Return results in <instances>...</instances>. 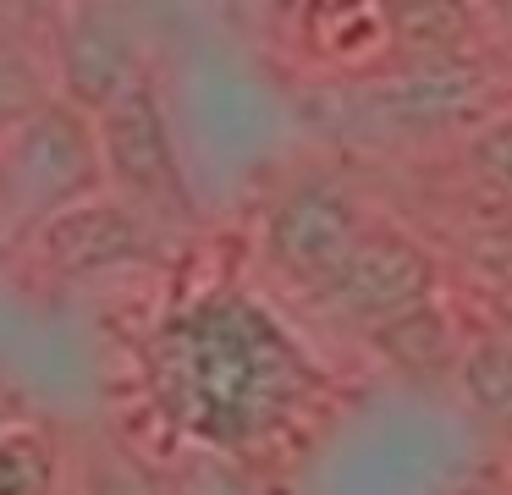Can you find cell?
<instances>
[{"instance_id": "1", "label": "cell", "mask_w": 512, "mask_h": 495, "mask_svg": "<svg viewBox=\"0 0 512 495\" xmlns=\"http://www.w3.org/2000/svg\"><path fill=\"white\" fill-rule=\"evenodd\" d=\"M149 380L182 435L248 451L303 413L314 363L259 303L204 297L160 325L149 347Z\"/></svg>"}, {"instance_id": "2", "label": "cell", "mask_w": 512, "mask_h": 495, "mask_svg": "<svg viewBox=\"0 0 512 495\" xmlns=\"http://www.w3.org/2000/svg\"><path fill=\"white\" fill-rule=\"evenodd\" d=\"M100 138L78 105H45L0 138V198L17 220H56L100 187Z\"/></svg>"}, {"instance_id": "3", "label": "cell", "mask_w": 512, "mask_h": 495, "mask_svg": "<svg viewBox=\"0 0 512 495\" xmlns=\"http://www.w3.org/2000/svg\"><path fill=\"white\" fill-rule=\"evenodd\" d=\"M94 138H100V165L105 182L122 193V204L155 209V215H188V176L171 149V127L160 110L155 83H138L122 94L111 110L94 116Z\"/></svg>"}, {"instance_id": "4", "label": "cell", "mask_w": 512, "mask_h": 495, "mask_svg": "<svg viewBox=\"0 0 512 495\" xmlns=\"http://www.w3.org/2000/svg\"><path fill=\"white\" fill-rule=\"evenodd\" d=\"M435 292V264L419 242H408L402 231H364L353 242L336 275L320 286V303L342 319L358 325H397L402 314L424 308Z\"/></svg>"}, {"instance_id": "5", "label": "cell", "mask_w": 512, "mask_h": 495, "mask_svg": "<svg viewBox=\"0 0 512 495\" xmlns=\"http://www.w3.org/2000/svg\"><path fill=\"white\" fill-rule=\"evenodd\" d=\"M364 215L347 198V187L336 182H298L292 193H281V204L265 220V253L281 275L314 286L320 292L336 275V264L353 253V242L364 237Z\"/></svg>"}, {"instance_id": "6", "label": "cell", "mask_w": 512, "mask_h": 495, "mask_svg": "<svg viewBox=\"0 0 512 495\" xmlns=\"http://www.w3.org/2000/svg\"><path fill=\"white\" fill-rule=\"evenodd\" d=\"M61 83H67V105H78L83 116H100L138 83H149L133 28L105 6H78L61 39Z\"/></svg>"}, {"instance_id": "7", "label": "cell", "mask_w": 512, "mask_h": 495, "mask_svg": "<svg viewBox=\"0 0 512 495\" xmlns=\"http://www.w3.org/2000/svg\"><path fill=\"white\" fill-rule=\"evenodd\" d=\"M144 209L122 204V198H83L67 215L45 220L39 231V253L56 275H100L116 264H138L155 248Z\"/></svg>"}, {"instance_id": "8", "label": "cell", "mask_w": 512, "mask_h": 495, "mask_svg": "<svg viewBox=\"0 0 512 495\" xmlns=\"http://www.w3.org/2000/svg\"><path fill=\"white\" fill-rule=\"evenodd\" d=\"M485 105V72L474 61H413L408 72L386 77L369 88V110L375 121L402 132H430V127H452V121L474 116Z\"/></svg>"}, {"instance_id": "9", "label": "cell", "mask_w": 512, "mask_h": 495, "mask_svg": "<svg viewBox=\"0 0 512 495\" xmlns=\"http://www.w3.org/2000/svg\"><path fill=\"white\" fill-rule=\"evenodd\" d=\"M375 341L386 347L391 363H402V369H413V374H435L441 363H452V325L441 319L435 303H424V308H413V314H402L397 325L375 330Z\"/></svg>"}, {"instance_id": "10", "label": "cell", "mask_w": 512, "mask_h": 495, "mask_svg": "<svg viewBox=\"0 0 512 495\" xmlns=\"http://www.w3.org/2000/svg\"><path fill=\"white\" fill-rule=\"evenodd\" d=\"M468 402L496 424H512V336H479L457 363Z\"/></svg>"}, {"instance_id": "11", "label": "cell", "mask_w": 512, "mask_h": 495, "mask_svg": "<svg viewBox=\"0 0 512 495\" xmlns=\"http://www.w3.org/2000/svg\"><path fill=\"white\" fill-rule=\"evenodd\" d=\"M0 495H56V451L39 429L0 424Z\"/></svg>"}, {"instance_id": "12", "label": "cell", "mask_w": 512, "mask_h": 495, "mask_svg": "<svg viewBox=\"0 0 512 495\" xmlns=\"http://www.w3.org/2000/svg\"><path fill=\"white\" fill-rule=\"evenodd\" d=\"M386 22L413 61H446V55H452V39L463 33L457 6H391Z\"/></svg>"}, {"instance_id": "13", "label": "cell", "mask_w": 512, "mask_h": 495, "mask_svg": "<svg viewBox=\"0 0 512 495\" xmlns=\"http://www.w3.org/2000/svg\"><path fill=\"white\" fill-rule=\"evenodd\" d=\"M83 495H166V490H160V479L138 457L100 446L89 457V473H83Z\"/></svg>"}, {"instance_id": "14", "label": "cell", "mask_w": 512, "mask_h": 495, "mask_svg": "<svg viewBox=\"0 0 512 495\" xmlns=\"http://www.w3.org/2000/svg\"><path fill=\"white\" fill-rule=\"evenodd\" d=\"M468 160L490 187L512 193V110H496V116L479 121L474 138H468Z\"/></svg>"}, {"instance_id": "15", "label": "cell", "mask_w": 512, "mask_h": 495, "mask_svg": "<svg viewBox=\"0 0 512 495\" xmlns=\"http://www.w3.org/2000/svg\"><path fill=\"white\" fill-rule=\"evenodd\" d=\"M34 110H45L34 99V72H28L12 50H0V121L17 127V121H28Z\"/></svg>"}]
</instances>
